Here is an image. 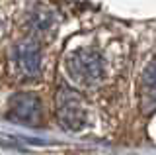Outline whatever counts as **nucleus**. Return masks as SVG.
<instances>
[{"mask_svg":"<svg viewBox=\"0 0 156 155\" xmlns=\"http://www.w3.org/2000/svg\"><path fill=\"white\" fill-rule=\"evenodd\" d=\"M66 71L74 81L82 85H96L101 81L105 71L104 57L100 51L90 49V47H82L76 49L70 57L66 59Z\"/></svg>","mask_w":156,"mask_h":155,"instance_id":"obj_1","label":"nucleus"},{"mask_svg":"<svg viewBox=\"0 0 156 155\" xmlns=\"http://www.w3.org/2000/svg\"><path fill=\"white\" fill-rule=\"evenodd\" d=\"M58 102V120L62 122V126L68 130H80L86 124V108L82 102L80 94H76L72 89L62 86L58 90L57 96Z\"/></svg>","mask_w":156,"mask_h":155,"instance_id":"obj_2","label":"nucleus"},{"mask_svg":"<svg viewBox=\"0 0 156 155\" xmlns=\"http://www.w3.org/2000/svg\"><path fill=\"white\" fill-rule=\"evenodd\" d=\"M16 71L26 79H33L41 71V49L35 40H23L16 45L14 51Z\"/></svg>","mask_w":156,"mask_h":155,"instance_id":"obj_3","label":"nucleus"},{"mask_svg":"<svg viewBox=\"0 0 156 155\" xmlns=\"http://www.w3.org/2000/svg\"><path fill=\"white\" fill-rule=\"evenodd\" d=\"M8 118L18 120L22 124H37L41 120V102L35 94H16L10 100Z\"/></svg>","mask_w":156,"mask_h":155,"instance_id":"obj_4","label":"nucleus"},{"mask_svg":"<svg viewBox=\"0 0 156 155\" xmlns=\"http://www.w3.org/2000/svg\"><path fill=\"white\" fill-rule=\"evenodd\" d=\"M140 86H143L144 102L156 104V61H152L150 65H146V69L143 71Z\"/></svg>","mask_w":156,"mask_h":155,"instance_id":"obj_5","label":"nucleus"},{"mask_svg":"<svg viewBox=\"0 0 156 155\" xmlns=\"http://www.w3.org/2000/svg\"><path fill=\"white\" fill-rule=\"evenodd\" d=\"M29 22H31L33 30L47 32V30H51V28L55 26V14L51 10H47V8H37V10L31 14Z\"/></svg>","mask_w":156,"mask_h":155,"instance_id":"obj_6","label":"nucleus"}]
</instances>
